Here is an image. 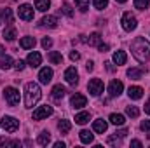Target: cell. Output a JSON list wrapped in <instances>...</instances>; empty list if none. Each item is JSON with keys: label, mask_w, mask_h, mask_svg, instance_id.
<instances>
[{"label": "cell", "mask_w": 150, "mask_h": 148, "mask_svg": "<svg viewBox=\"0 0 150 148\" xmlns=\"http://www.w3.org/2000/svg\"><path fill=\"white\" fill-rule=\"evenodd\" d=\"M131 52H133L134 59L140 63L150 61V42L145 40L143 37H136L131 42Z\"/></svg>", "instance_id": "6da1fadb"}, {"label": "cell", "mask_w": 150, "mask_h": 148, "mask_svg": "<svg viewBox=\"0 0 150 148\" xmlns=\"http://www.w3.org/2000/svg\"><path fill=\"white\" fill-rule=\"evenodd\" d=\"M42 98V91L37 82H28L25 85V106L26 108H33L38 103V99Z\"/></svg>", "instance_id": "7a4b0ae2"}, {"label": "cell", "mask_w": 150, "mask_h": 148, "mask_svg": "<svg viewBox=\"0 0 150 148\" xmlns=\"http://www.w3.org/2000/svg\"><path fill=\"white\" fill-rule=\"evenodd\" d=\"M4 96H5V101H7L11 106H18L19 101H21L19 91H18L16 87H5V89H4Z\"/></svg>", "instance_id": "3957f363"}, {"label": "cell", "mask_w": 150, "mask_h": 148, "mask_svg": "<svg viewBox=\"0 0 150 148\" xmlns=\"http://www.w3.org/2000/svg\"><path fill=\"white\" fill-rule=\"evenodd\" d=\"M0 125H2V129L7 131V132H16V131L19 129V120L14 118V117H11V115H5V117L2 118Z\"/></svg>", "instance_id": "277c9868"}, {"label": "cell", "mask_w": 150, "mask_h": 148, "mask_svg": "<svg viewBox=\"0 0 150 148\" xmlns=\"http://www.w3.org/2000/svg\"><path fill=\"white\" fill-rule=\"evenodd\" d=\"M120 23H122V28H124L126 32H133V30H136V26H138V21H136L134 14H131V12H124Z\"/></svg>", "instance_id": "5b68a950"}, {"label": "cell", "mask_w": 150, "mask_h": 148, "mask_svg": "<svg viewBox=\"0 0 150 148\" xmlns=\"http://www.w3.org/2000/svg\"><path fill=\"white\" fill-rule=\"evenodd\" d=\"M87 91H89L91 96H100V94L103 92V82H101L100 78H93V80H89V84H87Z\"/></svg>", "instance_id": "8992f818"}, {"label": "cell", "mask_w": 150, "mask_h": 148, "mask_svg": "<svg viewBox=\"0 0 150 148\" xmlns=\"http://www.w3.org/2000/svg\"><path fill=\"white\" fill-rule=\"evenodd\" d=\"M18 16H19L23 21H32V19H33V7L28 5V4L19 5V9H18Z\"/></svg>", "instance_id": "52a82bcc"}, {"label": "cell", "mask_w": 150, "mask_h": 148, "mask_svg": "<svg viewBox=\"0 0 150 148\" xmlns=\"http://www.w3.org/2000/svg\"><path fill=\"white\" fill-rule=\"evenodd\" d=\"M52 106L49 105H44V106H38L37 110H33V120H42V118H47L49 115H52Z\"/></svg>", "instance_id": "ba28073f"}, {"label": "cell", "mask_w": 150, "mask_h": 148, "mask_svg": "<svg viewBox=\"0 0 150 148\" xmlns=\"http://www.w3.org/2000/svg\"><path fill=\"white\" fill-rule=\"evenodd\" d=\"M122 91H124V84H122L120 80H112V82H110V85H108V94H110L112 98L120 96Z\"/></svg>", "instance_id": "9c48e42d"}, {"label": "cell", "mask_w": 150, "mask_h": 148, "mask_svg": "<svg viewBox=\"0 0 150 148\" xmlns=\"http://www.w3.org/2000/svg\"><path fill=\"white\" fill-rule=\"evenodd\" d=\"M65 80H67L70 85H77V82H79V73H77L75 66H70V68L65 70Z\"/></svg>", "instance_id": "30bf717a"}, {"label": "cell", "mask_w": 150, "mask_h": 148, "mask_svg": "<svg viewBox=\"0 0 150 148\" xmlns=\"http://www.w3.org/2000/svg\"><path fill=\"white\" fill-rule=\"evenodd\" d=\"M70 105H72L74 108H84V106L87 105V98L82 96V94H74V96L70 98Z\"/></svg>", "instance_id": "8fae6325"}, {"label": "cell", "mask_w": 150, "mask_h": 148, "mask_svg": "<svg viewBox=\"0 0 150 148\" xmlns=\"http://www.w3.org/2000/svg\"><path fill=\"white\" fill-rule=\"evenodd\" d=\"M65 94H67V89H65L61 84H58V85H54V87H52L51 96H52V99H54V101H61V99L65 98Z\"/></svg>", "instance_id": "7c38bea8"}, {"label": "cell", "mask_w": 150, "mask_h": 148, "mask_svg": "<svg viewBox=\"0 0 150 148\" xmlns=\"http://www.w3.org/2000/svg\"><path fill=\"white\" fill-rule=\"evenodd\" d=\"M26 63H28L32 68H38V66H40V63H42V56H40L38 52H35V51H33V52H30V54H28Z\"/></svg>", "instance_id": "4fadbf2b"}, {"label": "cell", "mask_w": 150, "mask_h": 148, "mask_svg": "<svg viewBox=\"0 0 150 148\" xmlns=\"http://www.w3.org/2000/svg\"><path fill=\"white\" fill-rule=\"evenodd\" d=\"M40 26H44V28H56L58 26V18L56 16H44L40 19Z\"/></svg>", "instance_id": "5bb4252c"}, {"label": "cell", "mask_w": 150, "mask_h": 148, "mask_svg": "<svg viewBox=\"0 0 150 148\" xmlns=\"http://www.w3.org/2000/svg\"><path fill=\"white\" fill-rule=\"evenodd\" d=\"M38 80H40V84H49L51 80H52V70L51 68H42L40 72H38Z\"/></svg>", "instance_id": "9a60e30c"}, {"label": "cell", "mask_w": 150, "mask_h": 148, "mask_svg": "<svg viewBox=\"0 0 150 148\" xmlns=\"http://www.w3.org/2000/svg\"><path fill=\"white\" fill-rule=\"evenodd\" d=\"M93 129H94V132L103 134V132L108 129V122H107V120H103V118H96V120L93 122Z\"/></svg>", "instance_id": "2e32d148"}, {"label": "cell", "mask_w": 150, "mask_h": 148, "mask_svg": "<svg viewBox=\"0 0 150 148\" xmlns=\"http://www.w3.org/2000/svg\"><path fill=\"white\" fill-rule=\"evenodd\" d=\"M127 96H129L131 99H140V98L143 96V89L138 87V85H133V87L127 89Z\"/></svg>", "instance_id": "e0dca14e"}, {"label": "cell", "mask_w": 150, "mask_h": 148, "mask_svg": "<svg viewBox=\"0 0 150 148\" xmlns=\"http://www.w3.org/2000/svg\"><path fill=\"white\" fill-rule=\"evenodd\" d=\"M14 66V61H12V58L11 56H4V54H0V68L2 70H9V68H12Z\"/></svg>", "instance_id": "ac0fdd59"}, {"label": "cell", "mask_w": 150, "mask_h": 148, "mask_svg": "<svg viewBox=\"0 0 150 148\" xmlns=\"http://www.w3.org/2000/svg\"><path fill=\"white\" fill-rule=\"evenodd\" d=\"M37 143L40 147H47V145L51 143V132H49V131H42L37 138Z\"/></svg>", "instance_id": "d6986e66"}, {"label": "cell", "mask_w": 150, "mask_h": 148, "mask_svg": "<svg viewBox=\"0 0 150 148\" xmlns=\"http://www.w3.org/2000/svg\"><path fill=\"white\" fill-rule=\"evenodd\" d=\"M145 72H147L145 68H129V70H127V77L133 78V80H140Z\"/></svg>", "instance_id": "ffe728a7"}, {"label": "cell", "mask_w": 150, "mask_h": 148, "mask_svg": "<svg viewBox=\"0 0 150 148\" xmlns=\"http://www.w3.org/2000/svg\"><path fill=\"white\" fill-rule=\"evenodd\" d=\"M47 59H49L52 65H61V63H63V56H61V52H58V51H51V52L47 54Z\"/></svg>", "instance_id": "44dd1931"}, {"label": "cell", "mask_w": 150, "mask_h": 148, "mask_svg": "<svg viewBox=\"0 0 150 148\" xmlns=\"http://www.w3.org/2000/svg\"><path fill=\"white\" fill-rule=\"evenodd\" d=\"M89 120H91V113H89V111H80V113H77V115H75V122H77V124H80V125L87 124Z\"/></svg>", "instance_id": "7402d4cb"}, {"label": "cell", "mask_w": 150, "mask_h": 148, "mask_svg": "<svg viewBox=\"0 0 150 148\" xmlns=\"http://www.w3.org/2000/svg\"><path fill=\"white\" fill-rule=\"evenodd\" d=\"M79 138H80V141H82V143H86V145L93 143V140H94L93 132H91V131H86V129H82V131L79 132Z\"/></svg>", "instance_id": "603a6c76"}, {"label": "cell", "mask_w": 150, "mask_h": 148, "mask_svg": "<svg viewBox=\"0 0 150 148\" xmlns=\"http://www.w3.org/2000/svg\"><path fill=\"white\" fill-rule=\"evenodd\" d=\"M35 38L33 37H23L21 40H19V45L23 47V49H33L35 47Z\"/></svg>", "instance_id": "cb8c5ba5"}, {"label": "cell", "mask_w": 150, "mask_h": 148, "mask_svg": "<svg viewBox=\"0 0 150 148\" xmlns=\"http://www.w3.org/2000/svg\"><path fill=\"white\" fill-rule=\"evenodd\" d=\"M2 37L5 38V40H9V42H12V40H16V37H18V32H16V28L9 26V28H5V30H4Z\"/></svg>", "instance_id": "d4e9b609"}, {"label": "cell", "mask_w": 150, "mask_h": 148, "mask_svg": "<svg viewBox=\"0 0 150 148\" xmlns=\"http://www.w3.org/2000/svg\"><path fill=\"white\" fill-rule=\"evenodd\" d=\"M126 59H127V56H126L124 51H115V52H113V63H115V65H124Z\"/></svg>", "instance_id": "484cf974"}, {"label": "cell", "mask_w": 150, "mask_h": 148, "mask_svg": "<svg viewBox=\"0 0 150 148\" xmlns=\"http://www.w3.org/2000/svg\"><path fill=\"white\" fill-rule=\"evenodd\" d=\"M108 120L112 122L113 125H122V124L126 122V117H124L122 113H112V115L108 117Z\"/></svg>", "instance_id": "4316f807"}, {"label": "cell", "mask_w": 150, "mask_h": 148, "mask_svg": "<svg viewBox=\"0 0 150 148\" xmlns=\"http://www.w3.org/2000/svg\"><path fill=\"white\" fill-rule=\"evenodd\" d=\"M58 129H59V132H61V134H68V132H70V129H72L70 120H59V122H58Z\"/></svg>", "instance_id": "83f0119b"}, {"label": "cell", "mask_w": 150, "mask_h": 148, "mask_svg": "<svg viewBox=\"0 0 150 148\" xmlns=\"http://www.w3.org/2000/svg\"><path fill=\"white\" fill-rule=\"evenodd\" d=\"M51 7V0H35V9L40 12H45Z\"/></svg>", "instance_id": "f1b7e54d"}, {"label": "cell", "mask_w": 150, "mask_h": 148, "mask_svg": "<svg viewBox=\"0 0 150 148\" xmlns=\"http://www.w3.org/2000/svg\"><path fill=\"white\" fill-rule=\"evenodd\" d=\"M86 44H89V45H100V44H101V35H100V33L89 35V38L86 40Z\"/></svg>", "instance_id": "f546056e"}, {"label": "cell", "mask_w": 150, "mask_h": 148, "mask_svg": "<svg viewBox=\"0 0 150 148\" xmlns=\"http://www.w3.org/2000/svg\"><path fill=\"white\" fill-rule=\"evenodd\" d=\"M61 12H63L67 18H72V16H74V9H72V5H70L68 2H63V4H61Z\"/></svg>", "instance_id": "4dcf8cb0"}, {"label": "cell", "mask_w": 150, "mask_h": 148, "mask_svg": "<svg viewBox=\"0 0 150 148\" xmlns=\"http://www.w3.org/2000/svg\"><path fill=\"white\" fill-rule=\"evenodd\" d=\"M134 7L145 11V9H149L150 7V0H134Z\"/></svg>", "instance_id": "1f68e13d"}, {"label": "cell", "mask_w": 150, "mask_h": 148, "mask_svg": "<svg viewBox=\"0 0 150 148\" xmlns=\"http://www.w3.org/2000/svg\"><path fill=\"white\" fill-rule=\"evenodd\" d=\"M75 5L80 9V12H86L89 9V0H75Z\"/></svg>", "instance_id": "d6a6232c"}, {"label": "cell", "mask_w": 150, "mask_h": 148, "mask_svg": "<svg viewBox=\"0 0 150 148\" xmlns=\"http://www.w3.org/2000/svg\"><path fill=\"white\" fill-rule=\"evenodd\" d=\"M93 5H94L98 11H103V9H107L108 0H93Z\"/></svg>", "instance_id": "836d02e7"}, {"label": "cell", "mask_w": 150, "mask_h": 148, "mask_svg": "<svg viewBox=\"0 0 150 148\" xmlns=\"http://www.w3.org/2000/svg\"><path fill=\"white\" fill-rule=\"evenodd\" d=\"M126 115H129L131 118H136V117L140 115V110H138L136 106H127V108H126Z\"/></svg>", "instance_id": "e575fe53"}, {"label": "cell", "mask_w": 150, "mask_h": 148, "mask_svg": "<svg viewBox=\"0 0 150 148\" xmlns=\"http://www.w3.org/2000/svg\"><path fill=\"white\" fill-rule=\"evenodd\" d=\"M140 127H142V131L147 134V138L150 140V120H143V122L140 124Z\"/></svg>", "instance_id": "d590c367"}, {"label": "cell", "mask_w": 150, "mask_h": 148, "mask_svg": "<svg viewBox=\"0 0 150 148\" xmlns=\"http://www.w3.org/2000/svg\"><path fill=\"white\" fill-rule=\"evenodd\" d=\"M4 21L5 23H12V11L11 9H4Z\"/></svg>", "instance_id": "8d00e7d4"}, {"label": "cell", "mask_w": 150, "mask_h": 148, "mask_svg": "<svg viewBox=\"0 0 150 148\" xmlns=\"http://www.w3.org/2000/svg\"><path fill=\"white\" fill-rule=\"evenodd\" d=\"M120 140L122 138H117V134L115 136H110L108 138V145H120Z\"/></svg>", "instance_id": "74e56055"}, {"label": "cell", "mask_w": 150, "mask_h": 148, "mask_svg": "<svg viewBox=\"0 0 150 148\" xmlns=\"http://www.w3.org/2000/svg\"><path fill=\"white\" fill-rule=\"evenodd\" d=\"M14 68H16L18 72H21V70H25V61H23V59H18V61L14 63Z\"/></svg>", "instance_id": "f35d334b"}, {"label": "cell", "mask_w": 150, "mask_h": 148, "mask_svg": "<svg viewBox=\"0 0 150 148\" xmlns=\"http://www.w3.org/2000/svg\"><path fill=\"white\" fill-rule=\"evenodd\" d=\"M42 47H44V49H51V47H52V40L45 37L44 40H42Z\"/></svg>", "instance_id": "ab89813d"}, {"label": "cell", "mask_w": 150, "mask_h": 148, "mask_svg": "<svg viewBox=\"0 0 150 148\" xmlns=\"http://www.w3.org/2000/svg\"><path fill=\"white\" fill-rule=\"evenodd\" d=\"M70 59H72V61H79V59H80V54H79L77 51H72V52H70Z\"/></svg>", "instance_id": "60d3db41"}, {"label": "cell", "mask_w": 150, "mask_h": 148, "mask_svg": "<svg viewBox=\"0 0 150 148\" xmlns=\"http://www.w3.org/2000/svg\"><path fill=\"white\" fill-rule=\"evenodd\" d=\"M115 134H117L119 138H126V134H127V129H120V131H117Z\"/></svg>", "instance_id": "b9f144b4"}, {"label": "cell", "mask_w": 150, "mask_h": 148, "mask_svg": "<svg viewBox=\"0 0 150 148\" xmlns=\"http://www.w3.org/2000/svg\"><path fill=\"white\" fill-rule=\"evenodd\" d=\"M98 49H100L101 52H107V51H108V44H100V45H98Z\"/></svg>", "instance_id": "7bdbcfd3"}, {"label": "cell", "mask_w": 150, "mask_h": 148, "mask_svg": "<svg viewBox=\"0 0 150 148\" xmlns=\"http://www.w3.org/2000/svg\"><path fill=\"white\" fill-rule=\"evenodd\" d=\"M131 147L142 148V147H143V145H142V141H138V140H133V141H131Z\"/></svg>", "instance_id": "ee69618b"}, {"label": "cell", "mask_w": 150, "mask_h": 148, "mask_svg": "<svg viewBox=\"0 0 150 148\" xmlns=\"http://www.w3.org/2000/svg\"><path fill=\"white\" fill-rule=\"evenodd\" d=\"M93 65H94L93 61H87V65H86V70H87V72H93V68H94Z\"/></svg>", "instance_id": "f6af8a7d"}, {"label": "cell", "mask_w": 150, "mask_h": 148, "mask_svg": "<svg viewBox=\"0 0 150 148\" xmlns=\"http://www.w3.org/2000/svg\"><path fill=\"white\" fill-rule=\"evenodd\" d=\"M105 65H107V70H108V72H113V70H115V66H113L110 61H108V63H105Z\"/></svg>", "instance_id": "bcb514c9"}, {"label": "cell", "mask_w": 150, "mask_h": 148, "mask_svg": "<svg viewBox=\"0 0 150 148\" xmlns=\"http://www.w3.org/2000/svg\"><path fill=\"white\" fill-rule=\"evenodd\" d=\"M54 148H65V143L63 141H56L54 143Z\"/></svg>", "instance_id": "7dc6e473"}, {"label": "cell", "mask_w": 150, "mask_h": 148, "mask_svg": "<svg viewBox=\"0 0 150 148\" xmlns=\"http://www.w3.org/2000/svg\"><path fill=\"white\" fill-rule=\"evenodd\" d=\"M145 113H149V115H150V101L145 103Z\"/></svg>", "instance_id": "c3c4849f"}, {"label": "cell", "mask_w": 150, "mask_h": 148, "mask_svg": "<svg viewBox=\"0 0 150 148\" xmlns=\"http://www.w3.org/2000/svg\"><path fill=\"white\" fill-rule=\"evenodd\" d=\"M0 23H4V11H0Z\"/></svg>", "instance_id": "681fc988"}, {"label": "cell", "mask_w": 150, "mask_h": 148, "mask_svg": "<svg viewBox=\"0 0 150 148\" xmlns=\"http://www.w3.org/2000/svg\"><path fill=\"white\" fill-rule=\"evenodd\" d=\"M115 2H119V4H126L127 0H115Z\"/></svg>", "instance_id": "f907efd6"}, {"label": "cell", "mask_w": 150, "mask_h": 148, "mask_svg": "<svg viewBox=\"0 0 150 148\" xmlns=\"http://www.w3.org/2000/svg\"><path fill=\"white\" fill-rule=\"evenodd\" d=\"M0 54H4V47L2 45H0Z\"/></svg>", "instance_id": "816d5d0a"}]
</instances>
